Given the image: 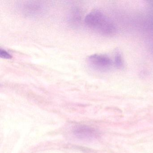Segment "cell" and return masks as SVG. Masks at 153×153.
Returning a JSON list of instances; mask_svg holds the SVG:
<instances>
[{"label":"cell","instance_id":"6da1fadb","mask_svg":"<svg viewBox=\"0 0 153 153\" xmlns=\"http://www.w3.org/2000/svg\"><path fill=\"white\" fill-rule=\"evenodd\" d=\"M85 23L88 28L102 35L110 36L116 32L113 22L99 10H94L88 14L85 18Z\"/></svg>","mask_w":153,"mask_h":153},{"label":"cell","instance_id":"52a82bcc","mask_svg":"<svg viewBox=\"0 0 153 153\" xmlns=\"http://www.w3.org/2000/svg\"><path fill=\"white\" fill-rule=\"evenodd\" d=\"M0 56L3 59H10L12 58V56L9 53L2 49H1L0 51Z\"/></svg>","mask_w":153,"mask_h":153},{"label":"cell","instance_id":"7a4b0ae2","mask_svg":"<svg viewBox=\"0 0 153 153\" xmlns=\"http://www.w3.org/2000/svg\"><path fill=\"white\" fill-rule=\"evenodd\" d=\"M88 63L92 68L99 72H106L111 68L112 62L107 55L95 54L88 59Z\"/></svg>","mask_w":153,"mask_h":153},{"label":"cell","instance_id":"3957f363","mask_svg":"<svg viewBox=\"0 0 153 153\" xmlns=\"http://www.w3.org/2000/svg\"><path fill=\"white\" fill-rule=\"evenodd\" d=\"M20 8L26 16L33 18L42 16L45 11L44 5L38 1H26L20 5Z\"/></svg>","mask_w":153,"mask_h":153},{"label":"cell","instance_id":"5b68a950","mask_svg":"<svg viewBox=\"0 0 153 153\" xmlns=\"http://www.w3.org/2000/svg\"><path fill=\"white\" fill-rule=\"evenodd\" d=\"M114 65L117 68L121 69L123 68V62L121 54L117 53L114 58Z\"/></svg>","mask_w":153,"mask_h":153},{"label":"cell","instance_id":"8992f818","mask_svg":"<svg viewBox=\"0 0 153 153\" xmlns=\"http://www.w3.org/2000/svg\"><path fill=\"white\" fill-rule=\"evenodd\" d=\"M149 13L148 22L149 26L153 28V1H149Z\"/></svg>","mask_w":153,"mask_h":153},{"label":"cell","instance_id":"277c9868","mask_svg":"<svg viewBox=\"0 0 153 153\" xmlns=\"http://www.w3.org/2000/svg\"><path fill=\"white\" fill-rule=\"evenodd\" d=\"M68 22L72 28L76 29L80 26L82 20L81 11L78 8H73L68 15Z\"/></svg>","mask_w":153,"mask_h":153}]
</instances>
